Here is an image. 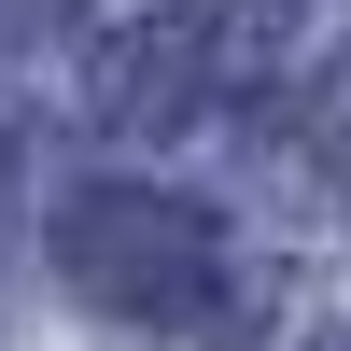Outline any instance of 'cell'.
<instances>
[{
  "label": "cell",
  "mask_w": 351,
  "mask_h": 351,
  "mask_svg": "<svg viewBox=\"0 0 351 351\" xmlns=\"http://www.w3.org/2000/svg\"><path fill=\"white\" fill-rule=\"evenodd\" d=\"M211 14H225V28H267V14H281V0H211Z\"/></svg>",
  "instance_id": "cell-1"
}]
</instances>
